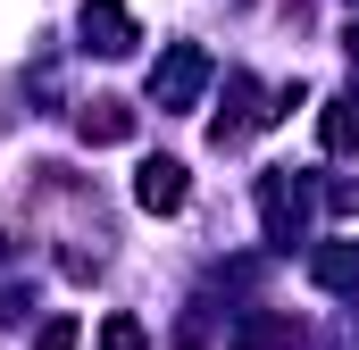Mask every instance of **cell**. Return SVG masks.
<instances>
[{
  "mask_svg": "<svg viewBox=\"0 0 359 350\" xmlns=\"http://www.w3.org/2000/svg\"><path fill=\"white\" fill-rule=\"evenodd\" d=\"M201 76H209V59H201L192 42H176V50H168V67L151 76V100H159V108H184V100H192V84H201Z\"/></svg>",
  "mask_w": 359,
  "mask_h": 350,
  "instance_id": "cell-1",
  "label": "cell"
},
{
  "mask_svg": "<svg viewBox=\"0 0 359 350\" xmlns=\"http://www.w3.org/2000/svg\"><path fill=\"white\" fill-rule=\"evenodd\" d=\"M134 200H142V209H159V217H176V209H184V167H176V159H151L142 183H134Z\"/></svg>",
  "mask_w": 359,
  "mask_h": 350,
  "instance_id": "cell-2",
  "label": "cell"
},
{
  "mask_svg": "<svg viewBox=\"0 0 359 350\" xmlns=\"http://www.w3.org/2000/svg\"><path fill=\"white\" fill-rule=\"evenodd\" d=\"M84 42L92 50H134V17H126L117 0H92L84 8Z\"/></svg>",
  "mask_w": 359,
  "mask_h": 350,
  "instance_id": "cell-3",
  "label": "cell"
},
{
  "mask_svg": "<svg viewBox=\"0 0 359 350\" xmlns=\"http://www.w3.org/2000/svg\"><path fill=\"white\" fill-rule=\"evenodd\" d=\"M126 134H134V117H126L117 100H92L84 108V142H126Z\"/></svg>",
  "mask_w": 359,
  "mask_h": 350,
  "instance_id": "cell-4",
  "label": "cell"
},
{
  "mask_svg": "<svg viewBox=\"0 0 359 350\" xmlns=\"http://www.w3.org/2000/svg\"><path fill=\"white\" fill-rule=\"evenodd\" d=\"M326 142H334V150H351V142H359V100H334V117H326Z\"/></svg>",
  "mask_w": 359,
  "mask_h": 350,
  "instance_id": "cell-5",
  "label": "cell"
},
{
  "mask_svg": "<svg viewBox=\"0 0 359 350\" xmlns=\"http://www.w3.org/2000/svg\"><path fill=\"white\" fill-rule=\"evenodd\" d=\"M34 350H76V326H67V317H59V326H42V342Z\"/></svg>",
  "mask_w": 359,
  "mask_h": 350,
  "instance_id": "cell-6",
  "label": "cell"
}]
</instances>
